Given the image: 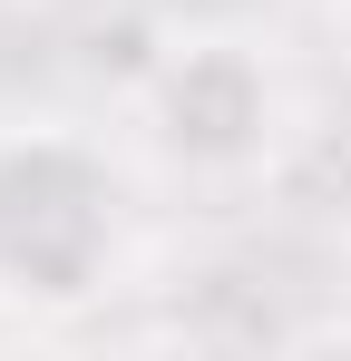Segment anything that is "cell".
<instances>
[{
  "mask_svg": "<svg viewBox=\"0 0 351 361\" xmlns=\"http://www.w3.org/2000/svg\"><path fill=\"white\" fill-rule=\"evenodd\" d=\"M332 20H351V0H332Z\"/></svg>",
  "mask_w": 351,
  "mask_h": 361,
  "instance_id": "6da1fadb",
  "label": "cell"
}]
</instances>
